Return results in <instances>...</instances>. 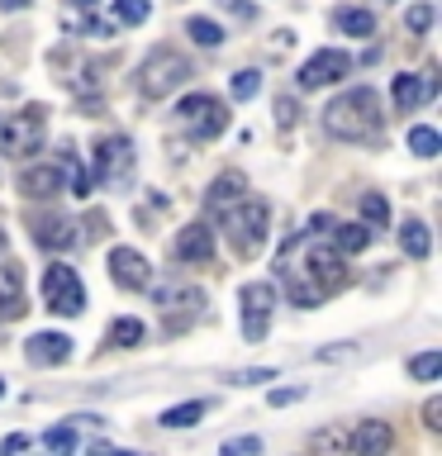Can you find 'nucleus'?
<instances>
[{"instance_id":"obj_1","label":"nucleus","mask_w":442,"mask_h":456,"mask_svg":"<svg viewBox=\"0 0 442 456\" xmlns=\"http://www.w3.org/2000/svg\"><path fill=\"white\" fill-rule=\"evenodd\" d=\"M381 124H385V110H381V95L371 91V86H352V91H342L333 105L323 110V128L333 138H348V142L376 138Z\"/></svg>"},{"instance_id":"obj_2","label":"nucleus","mask_w":442,"mask_h":456,"mask_svg":"<svg viewBox=\"0 0 442 456\" xmlns=\"http://www.w3.org/2000/svg\"><path fill=\"white\" fill-rule=\"evenodd\" d=\"M224 233H228L238 256H257L266 248V233H271L266 200H233V209L224 214Z\"/></svg>"},{"instance_id":"obj_3","label":"nucleus","mask_w":442,"mask_h":456,"mask_svg":"<svg viewBox=\"0 0 442 456\" xmlns=\"http://www.w3.org/2000/svg\"><path fill=\"white\" fill-rule=\"evenodd\" d=\"M181 81H191V62H185L176 48H157V53L143 57V67H138V91L148 95V100L171 95Z\"/></svg>"},{"instance_id":"obj_4","label":"nucleus","mask_w":442,"mask_h":456,"mask_svg":"<svg viewBox=\"0 0 442 456\" xmlns=\"http://www.w3.org/2000/svg\"><path fill=\"white\" fill-rule=\"evenodd\" d=\"M176 114H181V124L191 128V138H200V142L219 138L228 128V105L214 100V95H185L176 105Z\"/></svg>"},{"instance_id":"obj_5","label":"nucleus","mask_w":442,"mask_h":456,"mask_svg":"<svg viewBox=\"0 0 442 456\" xmlns=\"http://www.w3.org/2000/svg\"><path fill=\"white\" fill-rule=\"evenodd\" d=\"M43 134H48V110L43 105H29L24 114H14V119L0 128V148L10 157H29L43 148Z\"/></svg>"},{"instance_id":"obj_6","label":"nucleus","mask_w":442,"mask_h":456,"mask_svg":"<svg viewBox=\"0 0 442 456\" xmlns=\"http://www.w3.org/2000/svg\"><path fill=\"white\" fill-rule=\"evenodd\" d=\"M43 305L53 314H81L86 309V290H81V276L71 266H48L43 271Z\"/></svg>"},{"instance_id":"obj_7","label":"nucleus","mask_w":442,"mask_h":456,"mask_svg":"<svg viewBox=\"0 0 442 456\" xmlns=\"http://www.w3.org/2000/svg\"><path fill=\"white\" fill-rule=\"evenodd\" d=\"M271 305H276V285H271V281L242 285V338H248V342H262L266 338Z\"/></svg>"},{"instance_id":"obj_8","label":"nucleus","mask_w":442,"mask_h":456,"mask_svg":"<svg viewBox=\"0 0 442 456\" xmlns=\"http://www.w3.org/2000/svg\"><path fill=\"white\" fill-rule=\"evenodd\" d=\"M352 71V57L342 53V48H323V53H314L305 67L295 71V81H299V91H319V86H333L342 81Z\"/></svg>"},{"instance_id":"obj_9","label":"nucleus","mask_w":442,"mask_h":456,"mask_svg":"<svg viewBox=\"0 0 442 456\" xmlns=\"http://www.w3.org/2000/svg\"><path fill=\"white\" fill-rule=\"evenodd\" d=\"M128 167H134V142H128L124 134H110V138L95 142V181H100V185H105V181H119Z\"/></svg>"},{"instance_id":"obj_10","label":"nucleus","mask_w":442,"mask_h":456,"mask_svg":"<svg viewBox=\"0 0 442 456\" xmlns=\"http://www.w3.org/2000/svg\"><path fill=\"white\" fill-rule=\"evenodd\" d=\"M110 276H114V285H124V290H148L152 266L138 248H110Z\"/></svg>"},{"instance_id":"obj_11","label":"nucleus","mask_w":442,"mask_h":456,"mask_svg":"<svg viewBox=\"0 0 442 456\" xmlns=\"http://www.w3.org/2000/svg\"><path fill=\"white\" fill-rule=\"evenodd\" d=\"M433 95H438V77H423V71H399L395 86H390V100H395L399 114H413Z\"/></svg>"},{"instance_id":"obj_12","label":"nucleus","mask_w":442,"mask_h":456,"mask_svg":"<svg viewBox=\"0 0 442 456\" xmlns=\"http://www.w3.org/2000/svg\"><path fill=\"white\" fill-rule=\"evenodd\" d=\"M171 256H176V262H191V266L214 262V228L209 224H185L176 233V242H171Z\"/></svg>"},{"instance_id":"obj_13","label":"nucleus","mask_w":442,"mask_h":456,"mask_svg":"<svg viewBox=\"0 0 442 456\" xmlns=\"http://www.w3.org/2000/svg\"><path fill=\"white\" fill-rule=\"evenodd\" d=\"M67 191V171L62 167H24L20 171V195L24 200H53Z\"/></svg>"},{"instance_id":"obj_14","label":"nucleus","mask_w":442,"mask_h":456,"mask_svg":"<svg viewBox=\"0 0 442 456\" xmlns=\"http://www.w3.org/2000/svg\"><path fill=\"white\" fill-rule=\"evenodd\" d=\"M390 447H395V433L381 419H366V423H356L348 433V452L352 456H385Z\"/></svg>"},{"instance_id":"obj_15","label":"nucleus","mask_w":442,"mask_h":456,"mask_svg":"<svg viewBox=\"0 0 442 456\" xmlns=\"http://www.w3.org/2000/svg\"><path fill=\"white\" fill-rule=\"evenodd\" d=\"M24 314V271L0 256V323L20 319Z\"/></svg>"},{"instance_id":"obj_16","label":"nucleus","mask_w":442,"mask_h":456,"mask_svg":"<svg viewBox=\"0 0 442 456\" xmlns=\"http://www.w3.org/2000/svg\"><path fill=\"white\" fill-rule=\"evenodd\" d=\"M24 356L34 366H62L67 356H71V338L67 333H34L24 342Z\"/></svg>"},{"instance_id":"obj_17","label":"nucleus","mask_w":442,"mask_h":456,"mask_svg":"<svg viewBox=\"0 0 442 456\" xmlns=\"http://www.w3.org/2000/svg\"><path fill=\"white\" fill-rule=\"evenodd\" d=\"M34 242L38 248H71L77 242V228H71V219H57V214H43V219L34 224Z\"/></svg>"},{"instance_id":"obj_18","label":"nucleus","mask_w":442,"mask_h":456,"mask_svg":"<svg viewBox=\"0 0 442 456\" xmlns=\"http://www.w3.org/2000/svg\"><path fill=\"white\" fill-rule=\"evenodd\" d=\"M242 191H248V176H242V171H224V176H214L205 200L214 209H224V205H233V200H242Z\"/></svg>"},{"instance_id":"obj_19","label":"nucleus","mask_w":442,"mask_h":456,"mask_svg":"<svg viewBox=\"0 0 442 456\" xmlns=\"http://www.w3.org/2000/svg\"><path fill=\"white\" fill-rule=\"evenodd\" d=\"M399 248H405V256H413V262H423L428 252H433V233H428L423 219H405V228H399Z\"/></svg>"},{"instance_id":"obj_20","label":"nucleus","mask_w":442,"mask_h":456,"mask_svg":"<svg viewBox=\"0 0 442 456\" xmlns=\"http://www.w3.org/2000/svg\"><path fill=\"white\" fill-rule=\"evenodd\" d=\"M328 233L338 238V252H342V256H348V252H362L366 242H371V228H366V224H333Z\"/></svg>"},{"instance_id":"obj_21","label":"nucleus","mask_w":442,"mask_h":456,"mask_svg":"<svg viewBox=\"0 0 442 456\" xmlns=\"http://www.w3.org/2000/svg\"><path fill=\"white\" fill-rule=\"evenodd\" d=\"M338 28L352 38H371L376 34V14L371 10H338Z\"/></svg>"},{"instance_id":"obj_22","label":"nucleus","mask_w":442,"mask_h":456,"mask_svg":"<svg viewBox=\"0 0 442 456\" xmlns=\"http://www.w3.org/2000/svg\"><path fill=\"white\" fill-rule=\"evenodd\" d=\"M205 419V399H191V404H171L162 413V428H195Z\"/></svg>"},{"instance_id":"obj_23","label":"nucleus","mask_w":442,"mask_h":456,"mask_svg":"<svg viewBox=\"0 0 442 456\" xmlns=\"http://www.w3.org/2000/svg\"><path fill=\"white\" fill-rule=\"evenodd\" d=\"M143 338H148V328L138 319H114L110 323V347H138Z\"/></svg>"},{"instance_id":"obj_24","label":"nucleus","mask_w":442,"mask_h":456,"mask_svg":"<svg viewBox=\"0 0 442 456\" xmlns=\"http://www.w3.org/2000/svg\"><path fill=\"white\" fill-rule=\"evenodd\" d=\"M362 224L371 228V233L390 224V205H385V195H376V191H366V195H362Z\"/></svg>"},{"instance_id":"obj_25","label":"nucleus","mask_w":442,"mask_h":456,"mask_svg":"<svg viewBox=\"0 0 442 456\" xmlns=\"http://www.w3.org/2000/svg\"><path fill=\"white\" fill-rule=\"evenodd\" d=\"M185 34H191L200 48H219L224 43V28L214 24V20H205V14H195V20H185Z\"/></svg>"},{"instance_id":"obj_26","label":"nucleus","mask_w":442,"mask_h":456,"mask_svg":"<svg viewBox=\"0 0 442 456\" xmlns=\"http://www.w3.org/2000/svg\"><path fill=\"white\" fill-rule=\"evenodd\" d=\"M409 152H419V157H438V152H442V138H438V128H428V124H413V128H409Z\"/></svg>"},{"instance_id":"obj_27","label":"nucleus","mask_w":442,"mask_h":456,"mask_svg":"<svg viewBox=\"0 0 442 456\" xmlns=\"http://www.w3.org/2000/svg\"><path fill=\"white\" fill-rule=\"evenodd\" d=\"M43 447H48V452H77L81 437H77V428H71V423H53L48 433H43Z\"/></svg>"},{"instance_id":"obj_28","label":"nucleus","mask_w":442,"mask_h":456,"mask_svg":"<svg viewBox=\"0 0 442 456\" xmlns=\"http://www.w3.org/2000/svg\"><path fill=\"white\" fill-rule=\"evenodd\" d=\"M257 91H262V71H257V67L233 71V81H228V95H233V100H252Z\"/></svg>"},{"instance_id":"obj_29","label":"nucleus","mask_w":442,"mask_h":456,"mask_svg":"<svg viewBox=\"0 0 442 456\" xmlns=\"http://www.w3.org/2000/svg\"><path fill=\"white\" fill-rule=\"evenodd\" d=\"M409 376L413 380H438L442 376V352H419L409 362Z\"/></svg>"},{"instance_id":"obj_30","label":"nucleus","mask_w":442,"mask_h":456,"mask_svg":"<svg viewBox=\"0 0 442 456\" xmlns=\"http://www.w3.org/2000/svg\"><path fill=\"white\" fill-rule=\"evenodd\" d=\"M148 14H152L148 0H114V20L119 24H143Z\"/></svg>"},{"instance_id":"obj_31","label":"nucleus","mask_w":442,"mask_h":456,"mask_svg":"<svg viewBox=\"0 0 442 456\" xmlns=\"http://www.w3.org/2000/svg\"><path fill=\"white\" fill-rule=\"evenodd\" d=\"M309 447L314 452H348V433H342V428H323V433L309 437Z\"/></svg>"},{"instance_id":"obj_32","label":"nucleus","mask_w":442,"mask_h":456,"mask_svg":"<svg viewBox=\"0 0 442 456\" xmlns=\"http://www.w3.org/2000/svg\"><path fill=\"white\" fill-rule=\"evenodd\" d=\"M405 24H409V34H428L433 28V5H413Z\"/></svg>"},{"instance_id":"obj_33","label":"nucleus","mask_w":442,"mask_h":456,"mask_svg":"<svg viewBox=\"0 0 442 456\" xmlns=\"http://www.w3.org/2000/svg\"><path fill=\"white\" fill-rule=\"evenodd\" d=\"M262 452V442L257 437H233V442H224V456H257Z\"/></svg>"},{"instance_id":"obj_34","label":"nucleus","mask_w":442,"mask_h":456,"mask_svg":"<svg viewBox=\"0 0 442 456\" xmlns=\"http://www.w3.org/2000/svg\"><path fill=\"white\" fill-rule=\"evenodd\" d=\"M266 380H276V370L271 366H257V370H238L233 385H266Z\"/></svg>"},{"instance_id":"obj_35","label":"nucleus","mask_w":442,"mask_h":456,"mask_svg":"<svg viewBox=\"0 0 442 456\" xmlns=\"http://www.w3.org/2000/svg\"><path fill=\"white\" fill-rule=\"evenodd\" d=\"M423 428H428V433H438V428H442V399H428V404H423Z\"/></svg>"},{"instance_id":"obj_36","label":"nucleus","mask_w":442,"mask_h":456,"mask_svg":"<svg viewBox=\"0 0 442 456\" xmlns=\"http://www.w3.org/2000/svg\"><path fill=\"white\" fill-rule=\"evenodd\" d=\"M276 119H281V124H295V119H299V105H295L291 95H281V100H276Z\"/></svg>"},{"instance_id":"obj_37","label":"nucleus","mask_w":442,"mask_h":456,"mask_svg":"<svg viewBox=\"0 0 442 456\" xmlns=\"http://www.w3.org/2000/svg\"><path fill=\"white\" fill-rule=\"evenodd\" d=\"M10 452H29V433H10V437H0V456H10Z\"/></svg>"},{"instance_id":"obj_38","label":"nucleus","mask_w":442,"mask_h":456,"mask_svg":"<svg viewBox=\"0 0 442 456\" xmlns=\"http://www.w3.org/2000/svg\"><path fill=\"white\" fill-rule=\"evenodd\" d=\"M86 34H91V38H110L114 24H110V20H86Z\"/></svg>"},{"instance_id":"obj_39","label":"nucleus","mask_w":442,"mask_h":456,"mask_svg":"<svg viewBox=\"0 0 442 456\" xmlns=\"http://www.w3.org/2000/svg\"><path fill=\"white\" fill-rule=\"evenodd\" d=\"M295 399H299V390H271V404H276V409L295 404Z\"/></svg>"},{"instance_id":"obj_40","label":"nucleus","mask_w":442,"mask_h":456,"mask_svg":"<svg viewBox=\"0 0 442 456\" xmlns=\"http://www.w3.org/2000/svg\"><path fill=\"white\" fill-rule=\"evenodd\" d=\"M29 0H0V10H24Z\"/></svg>"},{"instance_id":"obj_41","label":"nucleus","mask_w":442,"mask_h":456,"mask_svg":"<svg viewBox=\"0 0 442 456\" xmlns=\"http://www.w3.org/2000/svg\"><path fill=\"white\" fill-rule=\"evenodd\" d=\"M71 5H77V10H91V5H95V0H71Z\"/></svg>"},{"instance_id":"obj_42","label":"nucleus","mask_w":442,"mask_h":456,"mask_svg":"<svg viewBox=\"0 0 442 456\" xmlns=\"http://www.w3.org/2000/svg\"><path fill=\"white\" fill-rule=\"evenodd\" d=\"M0 256H5V233H0Z\"/></svg>"},{"instance_id":"obj_43","label":"nucleus","mask_w":442,"mask_h":456,"mask_svg":"<svg viewBox=\"0 0 442 456\" xmlns=\"http://www.w3.org/2000/svg\"><path fill=\"white\" fill-rule=\"evenodd\" d=\"M0 395H5V380H0Z\"/></svg>"}]
</instances>
